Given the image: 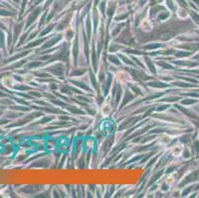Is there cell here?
<instances>
[{
    "mask_svg": "<svg viewBox=\"0 0 199 198\" xmlns=\"http://www.w3.org/2000/svg\"><path fill=\"white\" fill-rule=\"evenodd\" d=\"M116 77L121 83H127V82L131 81V80H132V77L130 76V73H128L127 71H125V70L117 71Z\"/></svg>",
    "mask_w": 199,
    "mask_h": 198,
    "instance_id": "6da1fadb",
    "label": "cell"
},
{
    "mask_svg": "<svg viewBox=\"0 0 199 198\" xmlns=\"http://www.w3.org/2000/svg\"><path fill=\"white\" fill-rule=\"evenodd\" d=\"M182 150H183L182 146L179 145V144H177V145H174L173 148L170 149V153H171V155H174V157H179L182 153Z\"/></svg>",
    "mask_w": 199,
    "mask_h": 198,
    "instance_id": "7a4b0ae2",
    "label": "cell"
},
{
    "mask_svg": "<svg viewBox=\"0 0 199 198\" xmlns=\"http://www.w3.org/2000/svg\"><path fill=\"white\" fill-rule=\"evenodd\" d=\"M141 29L145 32H150L153 29V24L148 19H145L141 24Z\"/></svg>",
    "mask_w": 199,
    "mask_h": 198,
    "instance_id": "3957f363",
    "label": "cell"
},
{
    "mask_svg": "<svg viewBox=\"0 0 199 198\" xmlns=\"http://www.w3.org/2000/svg\"><path fill=\"white\" fill-rule=\"evenodd\" d=\"M101 111H102V113H103V115L108 116V115H110L111 112H112V107H111V105L109 103H105V104H103V106H102Z\"/></svg>",
    "mask_w": 199,
    "mask_h": 198,
    "instance_id": "277c9868",
    "label": "cell"
},
{
    "mask_svg": "<svg viewBox=\"0 0 199 198\" xmlns=\"http://www.w3.org/2000/svg\"><path fill=\"white\" fill-rule=\"evenodd\" d=\"M170 142V138H168L167 135H162V136L159 137V143L161 144V145H167V143Z\"/></svg>",
    "mask_w": 199,
    "mask_h": 198,
    "instance_id": "5b68a950",
    "label": "cell"
}]
</instances>
